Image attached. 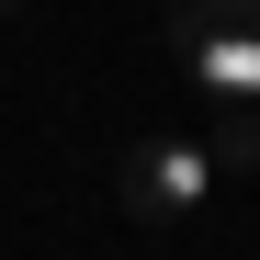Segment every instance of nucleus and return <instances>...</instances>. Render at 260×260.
I'll return each instance as SVG.
<instances>
[{
  "label": "nucleus",
  "mask_w": 260,
  "mask_h": 260,
  "mask_svg": "<svg viewBox=\"0 0 260 260\" xmlns=\"http://www.w3.org/2000/svg\"><path fill=\"white\" fill-rule=\"evenodd\" d=\"M204 34H260V0H170L158 12V46L170 57H192Z\"/></svg>",
  "instance_id": "nucleus-3"
},
{
  "label": "nucleus",
  "mask_w": 260,
  "mask_h": 260,
  "mask_svg": "<svg viewBox=\"0 0 260 260\" xmlns=\"http://www.w3.org/2000/svg\"><path fill=\"white\" fill-rule=\"evenodd\" d=\"M181 68L204 79L215 102H260V34H204V46H192Z\"/></svg>",
  "instance_id": "nucleus-2"
},
{
  "label": "nucleus",
  "mask_w": 260,
  "mask_h": 260,
  "mask_svg": "<svg viewBox=\"0 0 260 260\" xmlns=\"http://www.w3.org/2000/svg\"><path fill=\"white\" fill-rule=\"evenodd\" d=\"M204 147H215V170H260V102H215Z\"/></svg>",
  "instance_id": "nucleus-4"
},
{
  "label": "nucleus",
  "mask_w": 260,
  "mask_h": 260,
  "mask_svg": "<svg viewBox=\"0 0 260 260\" xmlns=\"http://www.w3.org/2000/svg\"><path fill=\"white\" fill-rule=\"evenodd\" d=\"M113 192H124L136 226H192L204 192H215V147H192V136H147V147H124Z\"/></svg>",
  "instance_id": "nucleus-1"
}]
</instances>
